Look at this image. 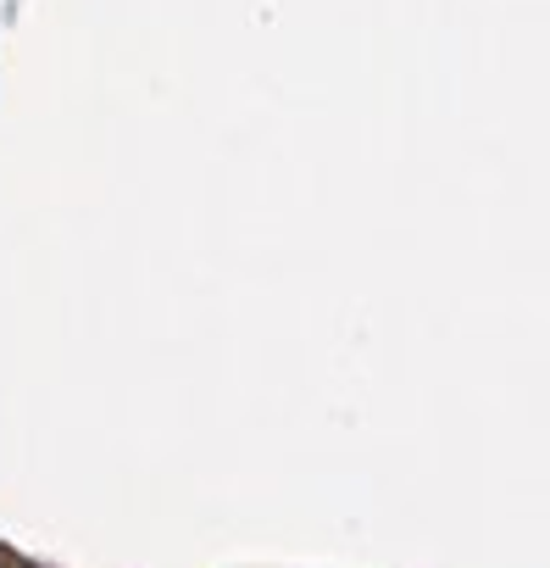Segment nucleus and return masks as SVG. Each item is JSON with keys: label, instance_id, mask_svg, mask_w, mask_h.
Listing matches in <instances>:
<instances>
[]
</instances>
